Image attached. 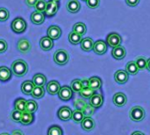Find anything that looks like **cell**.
<instances>
[{
	"label": "cell",
	"mask_w": 150,
	"mask_h": 135,
	"mask_svg": "<svg viewBox=\"0 0 150 135\" xmlns=\"http://www.w3.org/2000/svg\"><path fill=\"white\" fill-rule=\"evenodd\" d=\"M28 71L27 63L23 60H16L11 64V72L18 77L24 76Z\"/></svg>",
	"instance_id": "cell-1"
},
{
	"label": "cell",
	"mask_w": 150,
	"mask_h": 135,
	"mask_svg": "<svg viewBox=\"0 0 150 135\" xmlns=\"http://www.w3.org/2000/svg\"><path fill=\"white\" fill-rule=\"evenodd\" d=\"M129 117L134 122H141L145 118V110L142 106H134L129 112Z\"/></svg>",
	"instance_id": "cell-2"
},
{
	"label": "cell",
	"mask_w": 150,
	"mask_h": 135,
	"mask_svg": "<svg viewBox=\"0 0 150 135\" xmlns=\"http://www.w3.org/2000/svg\"><path fill=\"white\" fill-rule=\"evenodd\" d=\"M69 60V53L64 49H59L54 54V61L58 65H65L68 63Z\"/></svg>",
	"instance_id": "cell-3"
},
{
	"label": "cell",
	"mask_w": 150,
	"mask_h": 135,
	"mask_svg": "<svg viewBox=\"0 0 150 135\" xmlns=\"http://www.w3.org/2000/svg\"><path fill=\"white\" fill-rule=\"evenodd\" d=\"M26 28V23L24 18H16L11 22V29L16 33H20L25 32Z\"/></svg>",
	"instance_id": "cell-4"
},
{
	"label": "cell",
	"mask_w": 150,
	"mask_h": 135,
	"mask_svg": "<svg viewBox=\"0 0 150 135\" xmlns=\"http://www.w3.org/2000/svg\"><path fill=\"white\" fill-rule=\"evenodd\" d=\"M59 9V4L58 2L53 1V0H49L48 2H47V7L45 10V14L47 17H53Z\"/></svg>",
	"instance_id": "cell-5"
},
{
	"label": "cell",
	"mask_w": 150,
	"mask_h": 135,
	"mask_svg": "<svg viewBox=\"0 0 150 135\" xmlns=\"http://www.w3.org/2000/svg\"><path fill=\"white\" fill-rule=\"evenodd\" d=\"M106 41H107L108 45L113 48V47H116L120 46V44H121V42H122V39H121V37H120V35H119L118 33H110V34L107 36Z\"/></svg>",
	"instance_id": "cell-6"
},
{
	"label": "cell",
	"mask_w": 150,
	"mask_h": 135,
	"mask_svg": "<svg viewBox=\"0 0 150 135\" xmlns=\"http://www.w3.org/2000/svg\"><path fill=\"white\" fill-rule=\"evenodd\" d=\"M58 96H59V98L62 99V101H69V99H71L73 96V90L69 86L61 87L58 92Z\"/></svg>",
	"instance_id": "cell-7"
},
{
	"label": "cell",
	"mask_w": 150,
	"mask_h": 135,
	"mask_svg": "<svg viewBox=\"0 0 150 135\" xmlns=\"http://www.w3.org/2000/svg\"><path fill=\"white\" fill-rule=\"evenodd\" d=\"M57 115H58V118L61 120L68 121L72 118V111L68 106H62V108L59 109V111L57 112Z\"/></svg>",
	"instance_id": "cell-8"
},
{
	"label": "cell",
	"mask_w": 150,
	"mask_h": 135,
	"mask_svg": "<svg viewBox=\"0 0 150 135\" xmlns=\"http://www.w3.org/2000/svg\"><path fill=\"white\" fill-rule=\"evenodd\" d=\"M17 48L18 50L22 53V54H27L30 52L31 48H32V46L29 42V40L27 39H25V38H22L18 40V45H17Z\"/></svg>",
	"instance_id": "cell-9"
},
{
	"label": "cell",
	"mask_w": 150,
	"mask_h": 135,
	"mask_svg": "<svg viewBox=\"0 0 150 135\" xmlns=\"http://www.w3.org/2000/svg\"><path fill=\"white\" fill-rule=\"evenodd\" d=\"M128 78H129V75L125 70H117L115 72L114 79H115L116 83H118L120 84L126 83L128 81Z\"/></svg>",
	"instance_id": "cell-10"
},
{
	"label": "cell",
	"mask_w": 150,
	"mask_h": 135,
	"mask_svg": "<svg viewBox=\"0 0 150 135\" xmlns=\"http://www.w3.org/2000/svg\"><path fill=\"white\" fill-rule=\"evenodd\" d=\"M112 101H113V104L118 106V107H122L124 106L127 102V96L122 93V92H118L116 93L114 96H113V98H112Z\"/></svg>",
	"instance_id": "cell-11"
},
{
	"label": "cell",
	"mask_w": 150,
	"mask_h": 135,
	"mask_svg": "<svg viewBox=\"0 0 150 135\" xmlns=\"http://www.w3.org/2000/svg\"><path fill=\"white\" fill-rule=\"evenodd\" d=\"M62 35V30L57 25H51L47 29V36L52 40H57Z\"/></svg>",
	"instance_id": "cell-12"
},
{
	"label": "cell",
	"mask_w": 150,
	"mask_h": 135,
	"mask_svg": "<svg viewBox=\"0 0 150 135\" xmlns=\"http://www.w3.org/2000/svg\"><path fill=\"white\" fill-rule=\"evenodd\" d=\"M92 50L97 54H104L107 50V45L104 40H98L94 43Z\"/></svg>",
	"instance_id": "cell-13"
},
{
	"label": "cell",
	"mask_w": 150,
	"mask_h": 135,
	"mask_svg": "<svg viewBox=\"0 0 150 135\" xmlns=\"http://www.w3.org/2000/svg\"><path fill=\"white\" fill-rule=\"evenodd\" d=\"M104 103V98L102 94L95 93L91 98H90V105H91L94 108H99L102 106Z\"/></svg>",
	"instance_id": "cell-14"
},
{
	"label": "cell",
	"mask_w": 150,
	"mask_h": 135,
	"mask_svg": "<svg viewBox=\"0 0 150 135\" xmlns=\"http://www.w3.org/2000/svg\"><path fill=\"white\" fill-rule=\"evenodd\" d=\"M31 20L34 25H41L45 21V13L35 11L31 15Z\"/></svg>",
	"instance_id": "cell-15"
},
{
	"label": "cell",
	"mask_w": 150,
	"mask_h": 135,
	"mask_svg": "<svg viewBox=\"0 0 150 135\" xmlns=\"http://www.w3.org/2000/svg\"><path fill=\"white\" fill-rule=\"evenodd\" d=\"M126 54H127V52H126L125 47H121V46L113 47V49L112 51V55L116 60H122V59H124L125 56H126Z\"/></svg>",
	"instance_id": "cell-16"
},
{
	"label": "cell",
	"mask_w": 150,
	"mask_h": 135,
	"mask_svg": "<svg viewBox=\"0 0 150 135\" xmlns=\"http://www.w3.org/2000/svg\"><path fill=\"white\" fill-rule=\"evenodd\" d=\"M60 89H61V86H60V83L57 81H50L47 84V91L50 95L54 96V95L58 94Z\"/></svg>",
	"instance_id": "cell-17"
},
{
	"label": "cell",
	"mask_w": 150,
	"mask_h": 135,
	"mask_svg": "<svg viewBox=\"0 0 150 135\" xmlns=\"http://www.w3.org/2000/svg\"><path fill=\"white\" fill-rule=\"evenodd\" d=\"M40 46L41 47L42 50L44 51H48V50H51L54 47V42H53V40L50 39L48 36L47 37H43L40 39Z\"/></svg>",
	"instance_id": "cell-18"
},
{
	"label": "cell",
	"mask_w": 150,
	"mask_h": 135,
	"mask_svg": "<svg viewBox=\"0 0 150 135\" xmlns=\"http://www.w3.org/2000/svg\"><path fill=\"white\" fill-rule=\"evenodd\" d=\"M81 125H82V128L84 131L90 132V131L94 129V127H95V121L91 117H85L83 119V120L82 121Z\"/></svg>",
	"instance_id": "cell-19"
},
{
	"label": "cell",
	"mask_w": 150,
	"mask_h": 135,
	"mask_svg": "<svg viewBox=\"0 0 150 135\" xmlns=\"http://www.w3.org/2000/svg\"><path fill=\"white\" fill-rule=\"evenodd\" d=\"M11 69H8L7 67L2 66L0 67V81L1 82H7L11 77Z\"/></svg>",
	"instance_id": "cell-20"
},
{
	"label": "cell",
	"mask_w": 150,
	"mask_h": 135,
	"mask_svg": "<svg viewBox=\"0 0 150 135\" xmlns=\"http://www.w3.org/2000/svg\"><path fill=\"white\" fill-rule=\"evenodd\" d=\"M34 120V116L33 113H30L27 112H22V116H21V119H20V123L23 126H28L31 125Z\"/></svg>",
	"instance_id": "cell-21"
},
{
	"label": "cell",
	"mask_w": 150,
	"mask_h": 135,
	"mask_svg": "<svg viewBox=\"0 0 150 135\" xmlns=\"http://www.w3.org/2000/svg\"><path fill=\"white\" fill-rule=\"evenodd\" d=\"M81 8L80 3L77 0H69L67 3V10L70 13H76Z\"/></svg>",
	"instance_id": "cell-22"
},
{
	"label": "cell",
	"mask_w": 150,
	"mask_h": 135,
	"mask_svg": "<svg viewBox=\"0 0 150 135\" xmlns=\"http://www.w3.org/2000/svg\"><path fill=\"white\" fill-rule=\"evenodd\" d=\"M94 42L91 38H85L83 39L81 41V48L85 52H90L93 49Z\"/></svg>",
	"instance_id": "cell-23"
},
{
	"label": "cell",
	"mask_w": 150,
	"mask_h": 135,
	"mask_svg": "<svg viewBox=\"0 0 150 135\" xmlns=\"http://www.w3.org/2000/svg\"><path fill=\"white\" fill-rule=\"evenodd\" d=\"M34 83L32 81H25L21 85V91L25 95H31L34 88Z\"/></svg>",
	"instance_id": "cell-24"
},
{
	"label": "cell",
	"mask_w": 150,
	"mask_h": 135,
	"mask_svg": "<svg viewBox=\"0 0 150 135\" xmlns=\"http://www.w3.org/2000/svg\"><path fill=\"white\" fill-rule=\"evenodd\" d=\"M33 83L35 86H44L47 83V78L42 74H36L33 77Z\"/></svg>",
	"instance_id": "cell-25"
},
{
	"label": "cell",
	"mask_w": 150,
	"mask_h": 135,
	"mask_svg": "<svg viewBox=\"0 0 150 135\" xmlns=\"http://www.w3.org/2000/svg\"><path fill=\"white\" fill-rule=\"evenodd\" d=\"M89 86L93 90H98L102 86V81L98 76H92L89 79Z\"/></svg>",
	"instance_id": "cell-26"
},
{
	"label": "cell",
	"mask_w": 150,
	"mask_h": 135,
	"mask_svg": "<svg viewBox=\"0 0 150 135\" xmlns=\"http://www.w3.org/2000/svg\"><path fill=\"white\" fill-rule=\"evenodd\" d=\"M82 36L83 35H81V34H79V33H76V32H74V31H72L70 33H69V42L71 43V44H73V45H77V44H79V43H81V41H82Z\"/></svg>",
	"instance_id": "cell-27"
},
{
	"label": "cell",
	"mask_w": 150,
	"mask_h": 135,
	"mask_svg": "<svg viewBox=\"0 0 150 135\" xmlns=\"http://www.w3.org/2000/svg\"><path fill=\"white\" fill-rule=\"evenodd\" d=\"M126 71L130 75H133V76L136 75L139 72V69H138V66H137L136 62L134 61H129L126 66Z\"/></svg>",
	"instance_id": "cell-28"
},
{
	"label": "cell",
	"mask_w": 150,
	"mask_h": 135,
	"mask_svg": "<svg viewBox=\"0 0 150 135\" xmlns=\"http://www.w3.org/2000/svg\"><path fill=\"white\" fill-rule=\"evenodd\" d=\"M32 97L37 99H40L41 98L44 97L45 95V90L43 88V86H34L33 92H32Z\"/></svg>",
	"instance_id": "cell-29"
},
{
	"label": "cell",
	"mask_w": 150,
	"mask_h": 135,
	"mask_svg": "<svg viewBox=\"0 0 150 135\" xmlns=\"http://www.w3.org/2000/svg\"><path fill=\"white\" fill-rule=\"evenodd\" d=\"M80 96L83 98H91L94 94H95V90L91 89L90 86L89 87H83L81 91L79 92Z\"/></svg>",
	"instance_id": "cell-30"
},
{
	"label": "cell",
	"mask_w": 150,
	"mask_h": 135,
	"mask_svg": "<svg viewBox=\"0 0 150 135\" xmlns=\"http://www.w3.org/2000/svg\"><path fill=\"white\" fill-rule=\"evenodd\" d=\"M25 105H26V100L24 98H18L14 102V109L21 112H25Z\"/></svg>",
	"instance_id": "cell-31"
},
{
	"label": "cell",
	"mask_w": 150,
	"mask_h": 135,
	"mask_svg": "<svg viewBox=\"0 0 150 135\" xmlns=\"http://www.w3.org/2000/svg\"><path fill=\"white\" fill-rule=\"evenodd\" d=\"M85 118L84 114L83 113L82 111L80 110H75L72 112V119L75 123H82V121L83 120V119Z\"/></svg>",
	"instance_id": "cell-32"
},
{
	"label": "cell",
	"mask_w": 150,
	"mask_h": 135,
	"mask_svg": "<svg viewBox=\"0 0 150 135\" xmlns=\"http://www.w3.org/2000/svg\"><path fill=\"white\" fill-rule=\"evenodd\" d=\"M73 31L81 34V35H84L86 33V25L83 23H76L73 25Z\"/></svg>",
	"instance_id": "cell-33"
},
{
	"label": "cell",
	"mask_w": 150,
	"mask_h": 135,
	"mask_svg": "<svg viewBox=\"0 0 150 135\" xmlns=\"http://www.w3.org/2000/svg\"><path fill=\"white\" fill-rule=\"evenodd\" d=\"M71 90L74 91V92H76V93H79L81 91V90L83 88V83H82V80H79V79H75L71 82V86H70Z\"/></svg>",
	"instance_id": "cell-34"
},
{
	"label": "cell",
	"mask_w": 150,
	"mask_h": 135,
	"mask_svg": "<svg viewBox=\"0 0 150 135\" xmlns=\"http://www.w3.org/2000/svg\"><path fill=\"white\" fill-rule=\"evenodd\" d=\"M38 109V105L35 101L33 100H28L26 101V105H25V112H30V113H34Z\"/></svg>",
	"instance_id": "cell-35"
},
{
	"label": "cell",
	"mask_w": 150,
	"mask_h": 135,
	"mask_svg": "<svg viewBox=\"0 0 150 135\" xmlns=\"http://www.w3.org/2000/svg\"><path fill=\"white\" fill-rule=\"evenodd\" d=\"M135 62L138 66L139 70H144L147 69V59L143 56H139L136 58Z\"/></svg>",
	"instance_id": "cell-36"
},
{
	"label": "cell",
	"mask_w": 150,
	"mask_h": 135,
	"mask_svg": "<svg viewBox=\"0 0 150 135\" xmlns=\"http://www.w3.org/2000/svg\"><path fill=\"white\" fill-rule=\"evenodd\" d=\"M95 109H96V108H94L91 105L86 104V105H85L84 108L82 110V112H83V113L84 114L85 117H91V116L95 112Z\"/></svg>",
	"instance_id": "cell-37"
},
{
	"label": "cell",
	"mask_w": 150,
	"mask_h": 135,
	"mask_svg": "<svg viewBox=\"0 0 150 135\" xmlns=\"http://www.w3.org/2000/svg\"><path fill=\"white\" fill-rule=\"evenodd\" d=\"M62 134L63 132L59 126H52L47 131V135H62Z\"/></svg>",
	"instance_id": "cell-38"
},
{
	"label": "cell",
	"mask_w": 150,
	"mask_h": 135,
	"mask_svg": "<svg viewBox=\"0 0 150 135\" xmlns=\"http://www.w3.org/2000/svg\"><path fill=\"white\" fill-rule=\"evenodd\" d=\"M21 116H22V112H19V111H18V110H14L11 113V120L14 121V122H16V123H20Z\"/></svg>",
	"instance_id": "cell-39"
},
{
	"label": "cell",
	"mask_w": 150,
	"mask_h": 135,
	"mask_svg": "<svg viewBox=\"0 0 150 135\" xmlns=\"http://www.w3.org/2000/svg\"><path fill=\"white\" fill-rule=\"evenodd\" d=\"M34 7L36 11H40V12H45L46 7H47V2L45 0H38Z\"/></svg>",
	"instance_id": "cell-40"
},
{
	"label": "cell",
	"mask_w": 150,
	"mask_h": 135,
	"mask_svg": "<svg viewBox=\"0 0 150 135\" xmlns=\"http://www.w3.org/2000/svg\"><path fill=\"white\" fill-rule=\"evenodd\" d=\"M10 17L9 11L5 8H0V21H6Z\"/></svg>",
	"instance_id": "cell-41"
},
{
	"label": "cell",
	"mask_w": 150,
	"mask_h": 135,
	"mask_svg": "<svg viewBox=\"0 0 150 135\" xmlns=\"http://www.w3.org/2000/svg\"><path fill=\"white\" fill-rule=\"evenodd\" d=\"M86 104L87 103L84 100H83V99H76L75 101V107H76V110L82 111L84 108V106L86 105Z\"/></svg>",
	"instance_id": "cell-42"
},
{
	"label": "cell",
	"mask_w": 150,
	"mask_h": 135,
	"mask_svg": "<svg viewBox=\"0 0 150 135\" xmlns=\"http://www.w3.org/2000/svg\"><path fill=\"white\" fill-rule=\"evenodd\" d=\"M86 2H87L88 7H90L91 9L98 8L100 4V0H87Z\"/></svg>",
	"instance_id": "cell-43"
},
{
	"label": "cell",
	"mask_w": 150,
	"mask_h": 135,
	"mask_svg": "<svg viewBox=\"0 0 150 135\" xmlns=\"http://www.w3.org/2000/svg\"><path fill=\"white\" fill-rule=\"evenodd\" d=\"M7 47H8L7 42L4 40L0 39V54L4 53L7 50Z\"/></svg>",
	"instance_id": "cell-44"
},
{
	"label": "cell",
	"mask_w": 150,
	"mask_h": 135,
	"mask_svg": "<svg viewBox=\"0 0 150 135\" xmlns=\"http://www.w3.org/2000/svg\"><path fill=\"white\" fill-rule=\"evenodd\" d=\"M126 2H127V4L129 6L134 7V6H136V5L139 4L140 0H126Z\"/></svg>",
	"instance_id": "cell-45"
},
{
	"label": "cell",
	"mask_w": 150,
	"mask_h": 135,
	"mask_svg": "<svg viewBox=\"0 0 150 135\" xmlns=\"http://www.w3.org/2000/svg\"><path fill=\"white\" fill-rule=\"evenodd\" d=\"M38 0H25V4L29 7H34Z\"/></svg>",
	"instance_id": "cell-46"
},
{
	"label": "cell",
	"mask_w": 150,
	"mask_h": 135,
	"mask_svg": "<svg viewBox=\"0 0 150 135\" xmlns=\"http://www.w3.org/2000/svg\"><path fill=\"white\" fill-rule=\"evenodd\" d=\"M82 83H83V87H89V79H83Z\"/></svg>",
	"instance_id": "cell-47"
},
{
	"label": "cell",
	"mask_w": 150,
	"mask_h": 135,
	"mask_svg": "<svg viewBox=\"0 0 150 135\" xmlns=\"http://www.w3.org/2000/svg\"><path fill=\"white\" fill-rule=\"evenodd\" d=\"M11 135H24V134H23V133H22L21 131H19V130H15V131H13V133H12V134Z\"/></svg>",
	"instance_id": "cell-48"
},
{
	"label": "cell",
	"mask_w": 150,
	"mask_h": 135,
	"mask_svg": "<svg viewBox=\"0 0 150 135\" xmlns=\"http://www.w3.org/2000/svg\"><path fill=\"white\" fill-rule=\"evenodd\" d=\"M147 69L150 71V58L147 60Z\"/></svg>",
	"instance_id": "cell-49"
},
{
	"label": "cell",
	"mask_w": 150,
	"mask_h": 135,
	"mask_svg": "<svg viewBox=\"0 0 150 135\" xmlns=\"http://www.w3.org/2000/svg\"><path fill=\"white\" fill-rule=\"evenodd\" d=\"M132 135H144V134L142 133V132H134Z\"/></svg>",
	"instance_id": "cell-50"
},
{
	"label": "cell",
	"mask_w": 150,
	"mask_h": 135,
	"mask_svg": "<svg viewBox=\"0 0 150 135\" xmlns=\"http://www.w3.org/2000/svg\"><path fill=\"white\" fill-rule=\"evenodd\" d=\"M0 135H10V134H5V133H4V134H1Z\"/></svg>",
	"instance_id": "cell-51"
},
{
	"label": "cell",
	"mask_w": 150,
	"mask_h": 135,
	"mask_svg": "<svg viewBox=\"0 0 150 135\" xmlns=\"http://www.w3.org/2000/svg\"><path fill=\"white\" fill-rule=\"evenodd\" d=\"M53 1H55V2H59L60 0H53Z\"/></svg>",
	"instance_id": "cell-52"
},
{
	"label": "cell",
	"mask_w": 150,
	"mask_h": 135,
	"mask_svg": "<svg viewBox=\"0 0 150 135\" xmlns=\"http://www.w3.org/2000/svg\"><path fill=\"white\" fill-rule=\"evenodd\" d=\"M83 1H87V0H83Z\"/></svg>",
	"instance_id": "cell-53"
}]
</instances>
